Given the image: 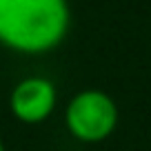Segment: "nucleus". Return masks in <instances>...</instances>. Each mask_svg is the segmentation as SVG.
Returning <instances> with one entry per match:
<instances>
[{"label": "nucleus", "mask_w": 151, "mask_h": 151, "mask_svg": "<svg viewBox=\"0 0 151 151\" xmlns=\"http://www.w3.org/2000/svg\"><path fill=\"white\" fill-rule=\"evenodd\" d=\"M67 0H0V45L24 56L60 47L69 33Z\"/></svg>", "instance_id": "f257e3e1"}, {"label": "nucleus", "mask_w": 151, "mask_h": 151, "mask_svg": "<svg viewBox=\"0 0 151 151\" xmlns=\"http://www.w3.org/2000/svg\"><path fill=\"white\" fill-rule=\"evenodd\" d=\"M120 122L116 100L102 89H82L65 107V129L80 145H100L111 138Z\"/></svg>", "instance_id": "f03ea898"}, {"label": "nucleus", "mask_w": 151, "mask_h": 151, "mask_svg": "<svg viewBox=\"0 0 151 151\" xmlns=\"http://www.w3.org/2000/svg\"><path fill=\"white\" fill-rule=\"evenodd\" d=\"M58 107V87L45 76H27L14 85L9 109L18 122L40 124L53 116Z\"/></svg>", "instance_id": "7ed1b4c3"}, {"label": "nucleus", "mask_w": 151, "mask_h": 151, "mask_svg": "<svg viewBox=\"0 0 151 151\" xmlns=\"http://www.w3.org/2000/svg\"><path fill=\"white\" fill-rule=\"evenodd\" d=\"M0 151H7V149H5V142H2V138H0Z\"/></svg>", "instance_id": "20e7f679"}]
</instances>
